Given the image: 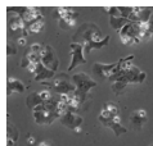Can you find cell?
Returning <instances> with one entry per match:
<instances>
[{
	"instance_id": "44dd1931",
	"label": "cell",
	"mask_w": 153,
	"mask_h": 146,
	"mask_svg": "<svg viewBox=\"0 0 153 146\" xmlns=\"http://www.w3.org/2000/svg\"><path fill=\"white\" fill-rule=\"evenodd\" d=\"M109 40H111V37L107 36V37H104L102 41H98V42H93V44L85 45V46H84V54L88 55V54H90V51H91L93 49H102V48H104L105 45H108Z\"/></svg>"
},
{
	"instance_id": "83f0119b",
	"label": "cell",
	"mask_w": 153,
	"mask_h": 146,
	"mask_svg": "<svg viewBox=\"0 0 153 146\" xmlns=\"http://www.w3.org/2000/svg\"><path fill=\"white\" fill-rule=\"evenodd\" d=\"M30 64H31V62H30V59L26 57V55H25V57L22 58V60H21V67H22V68H26V69H27Z\"/></svg>"
},
{
	"instance_id": "ffe728a7",
	"label": "cell",
	"mask_w": 153,
	"mask_h": 146,
	"mask_svg": "<svg viewBox=\"0 0 153 146\" xmlns=\"http://www.w3.org/2000/svg\"><path fill=\"white\" fill-rule=\"evenodd\" d=\"M129 22H130L129 19L124 18V17H121V15H118V17H109V24H111V27L113 29H116V31H118V32H120Z\"/></svg>"
},
{
	"instance_id": "ac0fdd59",
	"label": "cell",
	"mask_w": 153,
	"mask_h": 146,
	"mask_svg": "<svg viewBox=\"0 0 153 146\" xmlns=\"http://www.w3.org/2000/svg\"><path fill=\"white\" fill-rule=\"evenodd\" d=\"M26 87L22 83V81L13 78V77H9L8 78V95H12V94H23Z\"/></svg>"
},
{
	"instance_id": "e0dca14e",
	"label": "cell",
	"mask_w": 153,
	"mask_h": 146,
	"mask_svg": "<svg viewBox=\"0 0 153 146\" xmlns=\"http://www.w3.org/2000/svg\"><path fill=\"white\" fill-rule=\"evenodd\" d=\"M116 115H118V105L114 104V102H112V101L104 102L103 108H102V110H100V115H99V117L108 119V118L116 117Z\"/></svg>"
},
{
	"instance_id": "4dcf8cb0",
	"label": "cell",
	"mask_w": 153,
	"mask_h": 146,
	"mask_svg": "<svg viewBox=\"0 0 153 146\" xmlns=\"http://www.w3.org/2000/svg\"><path fill=\"white\" fill-rule=\"evenodd\" d=\"M7 146H17V142L13 140H9V139H7Z\"/></svg>"
},
{
	"instance_id": "7402d4cb",
	"label": "cell",
	"mask_w": 153,
	"mask_h": 146,
	"mask_svg": "<svg viewBox=\"0 0 153 146\" xmlns=\"http://www.w3.org/2000/svg\"><path fill=\"white\" fill-rule=\"evenodd\" d=\"M42 104H44V101H42V99L40 97V94L33 92V94H31V95H28L27 99H26V105L28 106V108H31L32 110L35 109L36 106L42 105Z\"/></svg>"
},
{
	"instance_id": "9c48e42d",
	"label": "cell",
	"mask_w": 153,
	"mask_h": 146,
	"mask_svg": "<svg viewBox=\"0 0 153 146\" xmlns=\"http://www.w3.org/2000/svg\"><path fill=\"white\" fill-rule=\"evenodd\" d=\"M26 31V24L22 17H19L18 14L9 15L8 18V32L9 35H14L18 40L19 37H23V33Z\"/></svg>"
},
{
	"instance_id": "7a4b0ae2",
	"label": "cell",
	"mask_w": 153,
	"mask_h": 146,
	"mask_svg": "<svg viewBox=\"0 0 153 146\" xmlns=\"http://www.w3.org/2000/svg\"><path fill=\"white\" fill-rule=\"evenodd\" d=\"M103 33H102L100 28L94 23H84L80 26L79 29L72 37V42H77L81 45L93 44V42H98L103 40Z\"/></svg>"
},
{
	"instance_id": "5b68a950",
	"label": "cell",
	"mask_w": 153,
	"mask_h": 146,
	"mask_svg": "<svg viewBox=\"0 0 153 146\" xmlns=\"http://www.w3.org/2000/svg\"><path fill=\"white\" fill-rule=\"evenodd\" d=\"M56 12H57V14H54V17L58 19L59 27L62 29H68L75 26L76 19H77V17H79V13L76 12L74 8L58 7Z\"/></svg>"
},
{
	"instance_id": "836d02e7",
	"label": "cell",
	"mask_w": 153,
	"mask_h": 146,
	"mask_svg": "<svg viewBox=\"0 0 153 146\" xmlns=\"http://www.w3.org/2000/svg\"><path fill=\"white\" fill-rule=\"evenodd\" d=\"M151 146H153V145H151Z\"/></svg>"
},
{
	"instance_id": "d6a6232c",
	"label": "cell",
	"mask_w": 153,
	"mask_h": 146,
	"mask_svg": "<svg viewBox=\"0 0 153 146\" xmlns=\"http://www.w3.org/2000/svg\"><path fill=\"white\" fill-rule=\"evenodd\" d=\"M39 146H50V145H48V144H46V142H41Z\"/></svg>"
},
{
	"instance_id": "6da1fadb",
	"label": "cell",
	"mask_w": 153,
	"mask_h": 146,
	"mask_svg": "<svg viewBox=\"0 0 153 146\" xmlns=\"http://www.w3.org/2000/svg\"><path fill=\"white\" fill-rule=\"evenodd\" d=\"M134 55H129L126 58H122L117 62V67L113 69V73L111 76L109 81L111 82H116V81H122L125 83H134L140 85L144 82L147 74L142 72L138 67L133 64Z\"/></svg>"
},
{
	"instance_id": "52a82bcc",
	"label": "cell",
	"mask_w": 153,
	"mask_h": 146,
	"mask_svg": "<svg viewBox=\"0 0 153 146\" xmlns=\"http://www.w3.org/2000/svg\"><path fill=\"white\" fill-rule=\"evenodd\" d=\"M40 57H41V63L44 64L48 69L57 72L58 66H59V60H58L56 50H54L52 46L50 45H42Z\"/></svg>"
},
{
	"instance_id": "1f68e13d",
	"label": "cell",
	"mask_w": 153,
	"mask_h": 146,
	"mask_svg": "<svg viewBox=\"0 0 153 146\" xmlns=\"http://www.w3.org/2000/svg\"><path fill=\"white\" fill-rule=\"evenodd\" d=\"M28 144H35V140L32 136H28Z\"/></svg>"
},
{
	"instance_id": "4316f807",
	"label": "cell",
	"mask_w": 153,
	"mask_h": 146,
	"mask_svg": "<svg viewBox=\"0 0 153 146\" xmlns=\"http://www.w3.org/2000/svg\"><path fill=\"white\" fill-rule=\"evenodd\" d=\"M16 53H17L16 46H13L12 44H8L7 45V55H8V57H10V55H14Z\"/></svg>"
},
{
	"instance_id": "484cf974",
	"label": "cell",
	"mask_w": 153,
	"mask_h": 146,
	"mask_svg": "<svg viewBox=\"0 0 153 146\" xmlns=\"http://www.w3.org/2000/svg\"><path fill=\"white\" fill-rule=\"evenodd\" d=\"M40 94V97L42 99V101H48V100H50V99H53L52 97V94H50V91L49 90H42L41 92H39Z\"/></svg>"
},
{
	"instance_id": "8fae6325",
	"label": "cell",
	"mask_w": 153,
	"mask_h": 146,
	"mask_svg": "<svg viewBox=\"0 0 153 146\" xmlns=\"http://www.w3.org/2000/svg\"><path fill=\"white\" fill-rule=\"evenodd\" d=\"M117 67V63H112V64H103V63H94L93 64V74H94L98 80L100 81H105L109 80L113 73V69Z\"/></svg>"
},
{
	"instance_id": "5bb4252c",
	"label": "cell",
	"mask_w": 153,
	"mask_h": 146,
	"mask_svg": "<svg viewBox=\"0 0 153 146\" xmlns=\"http://www.w3.org/2000/svg\"><path fill=\"white\" fill-rule=\"evenodd\" d=\"M59 119H61V123L63 124V126H66L67 128L74 130V131L77 130V128L81 126L82 122H84L82 117H80V115H77L76 113H72V111L66 113L65 115H62Z\"/></svg>"
},
{
	"instance_id": "d6986e66",
	"label": "cell",
	"mask_w": 153,
	"mask_h": 146,
	"mask_svg": "<svg viewBox=\"0 0 153 146\" xmlns=\"http://www.w3.org/2000/svg\"><path fill=\"white\" fill-rule=\"evenodd\" d=\"M44 24H45V17L44 14H41L35 21H32L31 23L26 24V29L28 31V33H40L42 28H44Z\"/></svg>"
},
{
	"instance_id": "2e32d148",
	"label": "cell",
	"mask_w": 153,
	"mask_h": 146,
	"mask_svg": "<svg viewBox=\"0 0 153 146\" xmlns=\"http://www.w3.org/2000/svg\"><path fill=\"white\" fill-rule=\"evenodd\" d=\"M56 72L48 69L41 62L36 66V71H35V81L37 82H45L46 80H53L56 77Z\"/></svg>"
},
{
	"instance_id": "f546056e",
	"label": "cell",
	"mask_w": 153,
	"mask_h": 146,
	"mask_svg": "<svg viewBox=\"0 0 153 146\" xmlns=\"http://www.w3.org/2000/svg\"><path fill=\"white\" fill-rule=\"evenodd\" d=\"M17 42H18V45L25 46V45H26V37H19L18 40H17Z\"/></svg>"
},
{
	"instance_id": "30bf717a",
	"label": "cell",
	"mask_w": 153,
	"mask_h": 146,
	"mask_svg": "<svg viewBox=\"0 0 153 146\" xmlns=\"http://www.w3.org/2000/svg\"><path fill=\"white\" fill-rule=\"evenodd\" d=\"M86 63V58L84 54V45L77 44V42H72L71 44V64L68 67V72H72L76 67L80 64Z\"/></svg>"
},
{
	"instance_id": "3957f363",
	"label": "cell",
	"mask_w": 153,
	"mask_h": 146,
	"mask_svg": "<svg viewBox=\"0 0 153 146\" xmlns=\"http://www.w3.org/2000/svg\"><path fill=\"white\" fill-rule=\"evenodd\" d=\"M44 85L46 86H52L54 92L58 94L59 96L61 95H70V94H74L76 91V86L71 82L67 77L66 73H59L54 77V81L52 83L44 82Z\"/></svg>"
},
{
	"instance_id": "d4e9b609",
	"label": "cell",
	"mask_w": 153,
	"mask_h": 146,
	"mask_svg": "<svg viewBox=\"0 0 153 146\" xmlns=\"http://www.w3.org/2000/svg\"><path fill=\"white\" fill-rule=\"evenodd\" d=\"M133 8L134 7H118V12H120L121 17L129 19V17L131 15V13H133Z\"/></svg>"
},
{
	"instance_id": "f1b7e54d",
	"label": "cell",
	"mask_w": 153,
	"mask_h": 146,
	"mask_svg": "<svg viewBox=\"0 0 153 146\" xmlns=\"http://www.w3.org/2000/svg\"><path fill=\"white\" fill-rule=\"evenodd\" d=\"M148 29H149V32L153 35V14H152V17H151L149 22H148Z\"/></svg>"
},
{
	"instance_id": "8992f818",
	"label": "cell",
	"mask_w": 153,
	"mask_h": 146,
	"mask_svg": "<svg viewBox=\"0 0 153 146\" xmlns=\"http://www.w3.org/2000/svg\"><path fill=\"white\" fill-rule=\"evenodd\" d=\"M139 23L129 22L124 28L120 31V40L124 45H138L142 40L139 38Z\"/></svg>"
},
{
	"instance_id": "603a6c76",
	"label": "cell",
	"mask_w": 153,
	"mask_h": 146,
	"mask_svg": "<svg viewBox=\"0 0 153 146\" xmlns=\"http://www.w3.org/2000/svg\"><path fill=\"white\" fill-rule=\"evenodd\" d=\"M18 136H19V132L16 128V126L8 124V131H7V137H8V139L13 140V141H16V142H17V140H18Z\"/></svg>"
},
{
	"instance_id": "7c38bea8",
	"label": "cell",
	"mask_w": 153,
	"mask_h": 146,
	"mask_svg": "<svg viewBox=\"0 0 153 146\" xmlns=\"http://www.w3.org/2000/svg\"><path fill=\"white\" fill-rule=\"evenodd\" d=\"M152 14H153V8L134 7L133 13L129 17V21L134 23H147V22H149Z\"/></svg>"
},
{
	"instance_id": "277c9868",
	"label": "cell",
	"mask_w": 153,
	"mask_h": 146,
	"mask_svg": "<svg viewBox=\"0 0 153 146\" xmlns=\"http://www.w3.org/2000/svg\"><path fill=\"white\" fill-rule=\"evenodd\" d=\"M71 80H72V83L76 86V92L85 97H88L90 90L97 86V81H94L91 77H89L88 74H85L82 72L74 74Z\"/></svg>"
},
{
	"instance_id": "9a60e30c",
	"label": "cell",
	"mask_w": 153,
	"mask_h": 146,
	"mask_svg": "<svg viewBox=\"0 0 153 146\" xmlns=\"http://www.w3.org/2000/svg\"><path fill=\"white\" fill-rule=\"evenodd\" d=\"M148 121V113L144 109H139L131 113L130 115V124L135 131H140L143 126Z\"/></svg>"
},
{
	"instance_id": "cb8c5ba5",
	"label": "cell",
	"mask_w": 153,
	"mask_h": 146,
	"mask_svg": "<svg viewBox=\"0 0 153 146\" xmlns=\"http://www.w3.org/2000/svg\"><path fill=\"white\" fill-rule=\"evenodd\" d=\"M127 87V83L122 82V81H116V82H112V91L116 94V95H120L122 94V91Z\"/></svg>"
},
{
	"instance_id": "4fadbf2b",
	"label": "cell",
	"mask_w": 153,
	"mask_h": 146,
	"mask_svg": "<svg viewBox=\"0 0 153 146\" xmlns=\"http://www.w3.org/2000/svg\"><path fill=\"white\" fill-rule=\"evenodd\" d=\"M99 122H100L102 124H103V126L111 128V130L113 131V133H114V136H116V137H118L120 135L126 133V132H127V128H126V127H124V126L121 124V118H120V115H116V117H113V118H108V119L99 117Z\"/></svg>"
},
{
	"instance_id": "ba28073f",
	"label": "cell",
	"mask_w": 153,
	"mask_h": 146,
	"mask_svg": "<svg viewBox=\"0 0 153 146\" xmlns=\"http://www.w3.org/2000/svg\"><path fill=\"white\" fill-rule=\"evenodd\" d=\"M57 118H59V115L57 113H52L42 105H39L33 109V119H35L36 124H52Z\"/></svg>"
}]
</instances>
